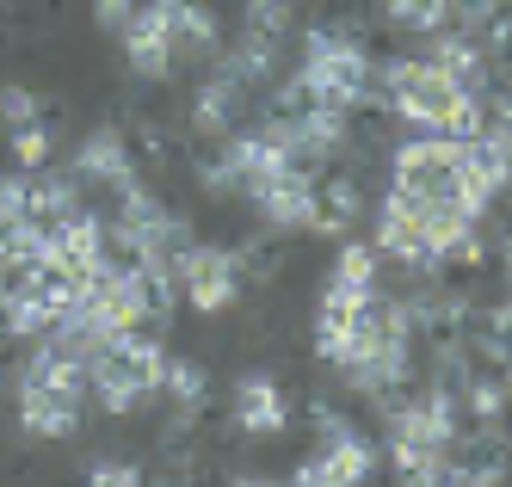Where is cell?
<instances>
[{"mask_svg": "<svg viewBox=\"0 0 512 487\" xmlns=\"http://www.w3.org/2000/svg\"><path fill=\"white\" fill-rule=\"evenodd\" d=\"M50 259V229H38V222H13V229H0V278H19L31 266H44Z\"/></svg>", "mask_w": 512, "mask_h": 487, "instance_id": "7402d4cb", "label": "cell"}, {"mask_svg": "<svg viewBox=\"0 0 512 487\" xmlns=\"http://www.w3.org/2000/svg\"><path fill=\"white\" fill-rule=\"evenodd\" d=\"M377 247L395 259L401 272H420V278L438 272V253H432V235H426V210L408 204V198H395V192L377 204Z\"/></svg>", "mask_w": 512, "mask_h": 487, "instance_id": "ba28073f", "label": "cell"}, {"mask_svg": "<svg viewBox=\"0 0 512 487\" xmlns=\"http://www.w3.org/2000/svg\"><path fill=\"white\" fill-rule=\"evenodd\" d=\"M389 192L395 198H408L420 210L432 204H469L463 192V142L457 136H420V142H401L395 148V167H389Z\"/></svg>", "mask_w": 512, "mask_h": 487, "instance_id": "5b68a950", "label": "cell"}, {"mask_svg": "<svg viewBox=\"0 0 512 487\" xmlns=\"http://www.w3.org/2000/svg\"><path fill=\"white\" fill-rule=\"evenodd\" d=\"M155 395H167V401H173V414L198 420L204 407H210V370H204V364H192V358H167V364H161V389H155Z\"/></svg>", "mask_w": 512, "mask_h": 487, "instance_id": "44dd1931", "label": "cell"}, {"mask_svg": "<svg viewBox=\"0 0 512 487\" xmlns=\"http://www.w3.org/2000/svg\"><path fill=\"white\" fill-rule=\"evenodd\" d=\"M377 247H340V259H334V284H346V290H377Z\"/></svg>", "mask_w": 512, "mask_h": 487, "instance_id": "cb8c5ba5", "label": "cell"}, {"mask_svg": "<svg viewBox=\"0 0 512 487\" xmlns=\"http://www.w3.org/2000/svg\"><path fill=\"white\" fill-rule=\"evenodd\" d=\"M25 222V179H0V229Z\"/></svg>", "mask_w": 512, "mask_h": 487, "instance_id": "4316f807", "label": "cell"}, {"mask_svg": "<svg viewBox=\"0 0 512 487\" xmlns=\"http://www.w3.org/2000/svg\"><path fill=\"white\" fill-rule=\"evenodd\" d=\"M31 118H44V99L25 93V87H0V130H19Z\"/></svg>", "mask_w": 512, "mask_h": 487, "instance_id": "d4e9b609", "label": "cell"}, {"mask_svg": "<svg viewBox=\"0 0 512 487\" xmlns=\"http://www.w3.org/2000/svg\"><path fill=\"white\" fill-rule=\"evenodd\" d=\"M161 7V25H167V50H173V68L179 62H210L216 56V13L204 0H155Z\"/></svg>", "mask_w": 512, "mask_h": 487, "instance_id": "4fadbf2b", "label": "cell"}, {"mask_svg": "<svg viewBox=\"0 0 512 487\" xmlns=\"http://www.w3.org/2000/svg\"><path fill=\"white\" fill-rule=\"evenodd\" d=\"M364 216V173L358 167H321L315 173V204H309V229L315 235H346Z\"/></svg>", "mask_w": 512, "mask_h": 487, "instance_id": "8fae6325", "label": "cell"}, {"mask_svg": "<svg viewBox=\"0 0 512 487\" xmlns=\"http://www.w3.org/2000/svg\"><path fill=\"white\" fill-rule=\"evenodd\" d=\"M161 346L155 340H142V327L130 333H112L93 358H87V389L99 395L105 414H130L136 401H149L161 389Z\"/></svg>", "mask_w": 512, "mask_h": 487, "instance_id": "277c9868", "label": "cell"}, {"mask_svg": "<svg viewBox=\"0 0 512 487\" xmlns=\"http://www.w3.org/2000/svg\"><path fill=\"white\" fill-rule=\"evenodd\" d=\"M247 198L260 204V216L272 222V229H284V235H297V229H309V204H315V173H303V167H278V173H266V179H253L247 185Z\"/></svg>", "mask_w": 512, "mask_h": 487, "instance_id": "30bf717a", "label": "cell"}, {"mask_svg": "<svg viewBox=\"0 0 512 487\" xmlns=\"http://www.w3.org/2000/svg\"><path fill=\"white\" fill-rule=\"evenodd\" d=\"M247 99H253V87L241 81V74H235V68H216L210 81L198 87V99H192V130H198V136H229V130L241 124Z\"/></svg>", "mask_w": 512, "mask_h": 487, "instance_id": "5bb4252c", "label": "cell"}, {"mask_svg": "<svg viewBox=\"0 0 512 487\" xmlns=\"http://www.w3.org/2000/svg\"><path fill=\"white\" fill-rule=\"evenodd\" d=\"M371 469H377V451H371V444L352 432V420H346V426H334V432H321V451L297 469V481H309V487H352V481H364Z\"/></svg>", "mask_w": 512, "mask_h": 487, "instance_id": "9c48e42d", "label": "cell"}, {"mask_svg": "<svg viewBox=\"0 0 512 487\" xmlns=\"http://www.w3.org/2000/svg\"><path fill=\"white\" fill-rule=\"evenodd\" d=\"M81 210V185L68 173H50V167H31L25 179V216L38 222V229H56V222H68Z\"/></svg>", "mask_w": 512, "mask_h": 487, "instance_id": "ac0fdd59", "label": "cell"}, {"mask_svg": "<svg viewBox=\"0 0 512 487\" xmlns=\"http://www.w3.org/2000/svg\"><path fill=\"white\" fill-rule=\"evenodd\" d=\"M167 272H173L179 290L192 296L198 315H223L235 296H241V272H235V253H229V247H198V241H192Z\"/></svg>", "mask_w": 512, "mask_h": 487, "instance_id": "52a82bcc", "label": "cell"}, {"mask_svg": "<svg viewBox=\"0 0 512 487\" xmlns=\"http://www.w3.org/2000/svg\"><path fill=\"white\" fill-rule=\"evenodd\" d=\"M87 475L93 481H112V487H130V481H142V463H93Z\"/></svg>", "mask_w": 512, "mask_h": 487, "instance_id": "83f0119b", "label": "cell"}, {"mask_svg": "<svg viewBox=\"0 0 512 487\" xmlns=\"http://www.w3.org/2000/svg\"><path fill=\"white\" fill-rule=\"evenodd\" d=\"M284 259H290V235L266 222V229L241 235V247H235V272H241V284H278V278H284Z\"/></svg>", "mask_w": 512, "mask_h": 487, "instance_id": "d6986e66", "label": "cell"}, {"mask_svg": "<svg viewBox=\"0 0 512 487\" xmlns=\"http://www.w3.org/2000/svg\"><path fill=\"white\" fill-rule=\"evenodd\" d=\"M303 74L321 87V99H364V87H371V50L358 44V31L346 25H321L309 31V44H303Z\"/></svg>", "mask_w": 512, "mask_h": 487, "instance_id": "8992f818", "label": "cell"}, {"mask_svg": "<svg viewBox=\"0 0 512 487\" xmlns=\"http://www.w3.org/2000/svg\"><path fill=\"white\" fill-rule=\"evenodd\" d=\"M142 13V0H93V25L99 31H118L124 37V25Z\"/></svg>", "mask_w": 512, "mask_h": 487, "instance_id": "484cf974", "label": "cell"}, {"mask_svg": "<svg viewBox=\"0 0 512 487\" xmlns=\"http://www.w3.org/2000/svg\"><path fill=\"white\" fill-rule=\"evenodd\" d=\"M389 105H395V118L420 124L426 136H457V142L482 136V99L426 56H395L389 62Z\"/></svg>", "mask_w": 512, "mask_h": 487, "instance_id": "6da1fadb", "label": "cell"}, {"mask_svg": "<svg viewBox=\"0 0 512 487\" xmlns=\"http://www.w3.org/2000/svg\"><path fill=\"white\" fill-rule=\"evenodd\" d=\"M50 266H62L75 284H87L105 266V222L87 216V210H75L68 222H56V229H50Z\"/></svg>", "mask_w": 512, "mask_h": 487, "instance_id": "7c38bea8", "label": "cell"}, {"mask_svg": "<svg viewBox=\"0 0 512 487\" xmlns=\"http://www.w3.org/2000/svg\"><path fill=\"white\" fill-rule=\"evenodd\" d=\"M389 426V457L408 481H445L451 444H457V395L426 389L420 401H401L395 414H383Z\"/></svg>", "mask_w": 512, "mask_h": 487, "instance_id": "3957f363", "label": "cell"}, {"mask_svg": "<svg viewBox=\"0 0 512 487\" xmlns=\"http://www.w3.org/2000/svg\"><path fill=\"white\" fill-rule=\"evenodd\" d=\"M383 19H389L395 31L432 37L438 25H451V0H383Z\"/></svg>", "mask_w": 512, "mask_h": 487, "instance_id": "603a6c76", "label": "cell"}, {"mask_svg": "<svg viewBox=\"0 0 512 487\" xmlns=\"http://www.w3.org/2000/svg\"><path fill=\"white\" fill-rule=\"evenodd\" d=\"M124 56L142 81H167L173 74V50H167V25H161V7L149 0L130 25H124Z\"/></svg>", "mask_w": 512, "mask_h": 487, "instance_id": "2e32d148", "label": "cell"}, {"mask_svg": "<svg viewBox=\"0 0 512 487\" xmlns=\"http://www.w3.org/2000/svg\"><path fill=\"white\" fill-rule=\"evenodd\" d=\"M235 432H253V438H272L290 426V395L278 389V377H241L235 383Z\"/></svg>", "mask_w": 512, "mask_h": 487, "instance_id": "9a60e30c", "label": "cell"}, {"mask_svg": "<svg viewBox=\"0 0 512 487\" xmlns=\"http://www.w3.org/2000/svg\"><path fill=\"white\" fill-rule=\"evenodd\" d=\"M278 62H284V31L241 25V37H235V50H229L223 68H235L247 87H260V81H272V74H278Z\"/></svg>", "mask_w": 512, "mask_h": 487, "instance_id": "ffe728a7", "label": "cell"}, {"mask_svg": "<svg viewBox=\"0 0 512 487\" xmlns=\"http://www.w3.org/2000/svg\"><path fill=\"white\" fill-rule=\"evenodd\" d=\"M81 401H87V364L38 340V352L19 364V426L31 438H68L81 426Z\"/></svg>", "mask_w": 512, "mask_h": 487, "instance_id": "7a4b0ae2", "label": "cell"}, {"mask_svg": "<svg viewBox=\"0 0 512 487\" xmlns=\"http://www.w3.org/2000/svg\"><path fill=\"white\" fill-rule=\"evenodd\" d=\"M136 173V155H130V136L124 130H93L87 142H81V161H75V179H87V185H118Z\"/></svg>", "mask_w": 512, "mask_h": 487, "instance_id": "e0dca14e", "label": "cell"}]
</instances>
